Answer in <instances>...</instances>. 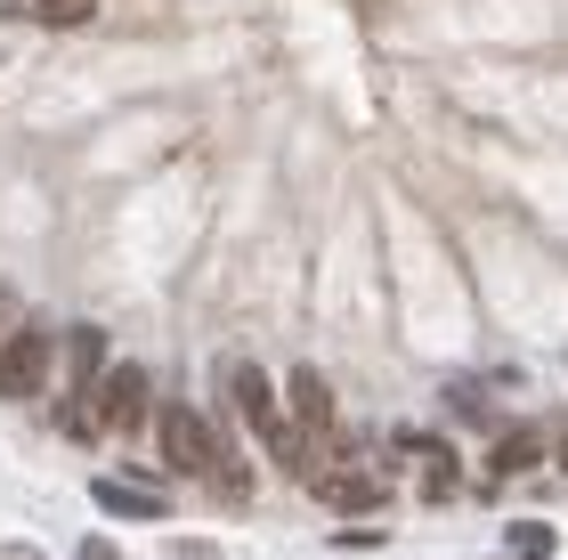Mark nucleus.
<instances>
[{"label": "nucleus", "instance_id": "1a4fd4ad", "mask_svg": "<svg viewBox=\"0 0 568 560\" xmlns=\"http://www.w3.org/2000/svg\"><path fill=\"white\" fill-rule=\"evenodd\" d=\"M545 464V430H504L496 439V464H487V479H479V496H496L511 471H536Z\"/></svg>", "mask_w": 568, "mask_h": 560}, {"label": "nucleus", "instance_id": "ddd939ff", "mask_svg": "<svg viewBox=\"0 0 568 560\" xmlns=\"http://www.w3.org/2000/svg\"><path fill=\"white\" fill-rule=\"evenodd\" d=\"M33 9H41L49 24H90V17H98V0H33Z\"/></svg>", "mask_w": 568, "mask_h": 560}, {"label": "nucleus", "instance_id": "f8f14e48", "mask_svg": "<svg viewBox=\"0 0 568 560\" xmlns=\"http://www.w3.org/2000/svg\"><path fill=\"white\" fill-rule=\"evenodd\" d=\"M58 430H65L73 447H90L98 430H106V422H98V398H65V406H58Z\"/></svg>", "mask_w": 568, "mask_h": 560}, {"label": "nucleus", "instance_id": "2eb2a0df", "mask_svg": "<svg viewBox=\"0 0 568 560\" xmlns=\"http://www.w3.org/2000/svg\"><path fill=\"white\" fill-rule=\"evenodd\" d=\"M333 544H342V552H382V528H342Z\"/></svg>", "mask_w": 568, "mask_h": 560}, {"label": "nucleus", "instance_id": "39448f33", "mask_svg": "<svg viewBox=\"0 0 568 560\" xmlns=\"http://www.w3.org/2000/svg\"><path fill=\"white\" fill-rule=\"evenodd\" d=\"M146 406H154V381H146V366H114L106 381H98V422H106V430H122V439H139V430L154 422Z\"/></svg>", "mask_w": 568, "mask_h": 560}, {"label": "nucleus", "instance_id": "f3484780", "mask_svg": "<svg viewBox=\"0 0 568 560\" xmlns=\"http://www.w3.org/2000/svg\"><path fill=\"white\" fill-rule=\"evenodd\" d=\"M0 560H49L41 544H24V537H9V552H0Z\"/></svg>", "mask_w": 568, "mask_h": 560}, {"label": "nucleus", "instance_id": "4468645a", "mask_svg": "<svg viewBox=\"0 0 568 560\" xmlns=\"http://www.w3.org/2000/svg\"><path fill=\"white\" fill-rule=\"evenodd\" d=\"M447 406H455L463 422H496V415H487V398L471 390V381H447Z\"/></svg>", "mask_w": 568, "mask_h": 560}, {"label": "nucleus", "instance_id": "9b49d317", "mask_svg": "<svg viewBox=\"0 0 568 560\" xmlns=\"http://www.w3.org/2000/svg\"><path fill=\"white\" fill-rule=\"evenodd\" d=\"M560 552V528L552 520H511L504 528V560H552Z\"/></svg>", "mask_w": 568, "mask_h": 560}, {"label": "nucleus", "instance_id": "f257e3e1", "mask_svg": "<svg viewBox=\"0 0 568 560\" xmlns=\"http://www.w3.org/2000/svg\"><path fill=\"white\" fill-rule=\"evenodd\" d=\"M227 406L244 415V430H252V439H261V447L276 455L284 471L317 488V471H325V464L308 455V430H301L293 415H284V398L268 390V366H252V358H236V366H227Z\"/></svg>", "mask_w": 568, "mask_h": 560}, {"label": "nucleus", "instance_id": "a211bd4d", "mask_svg": "<svg viewBox=\"0 0 568 560\" xmlns=\"http://www.w3.org/2000/svg\"><path fill=\"white\" fill-rule=\"evenodd\" d=\"M9 317H17V301H9V285H0V342H9V334H17V325H9Z\"/></svg>", "mask_w": 568, "mask_h": 560}, {"label": "nucleus", "instance_id": "0eeeda50", "mask_svg": "<svg viewBox=\"0 0 568 560\" xmlns=\"http://www.w3.org/2000/svg\"><path fill=\"white\" fill-rule=\"evenodd\" d=\"M390 455H415V464H423V496H430V503H447V496H455V447H447V439L398 430V439H390Z\"/></svg>", "mask_w": 568, "mask_h": 560}, {"label": "nucleus", "instance_id": "7ed1b4c3", "mask_svg": "<svg viewBox=\"0 0 568 560\" xmlns=\"http://www.w3.org/2000/svg\"><path fill=\"white\" fill-rule=\"evenodd\" d=\"M390 488H398V479L382 471V455H333L325 479H317V496L333 503V512H382Z\"/></svg>", "mask_w": 568, "mask_h": 560}, {"label": "nucleus", "instance_id": "6ab92c4d", "mask_svg": "<svg viewBox=\"0 0 568 560\" xmlns=\"http://www.w3.org/2000/svg\"><path fill=\"white\" fill-rule=\"evenodd\" d=\"M560 464H568V415H560Z\"/></svg>", "mask_w": 568, "mask_h": 560}, {"label": "nucleus", "instance_id": "f03ea898", "mask_svg": "<svg viewBox=\"0 0 568 560\" xmlns=\"http://www.w3.org/2000/svg\"><path fill=\"white\" fill-rule=\"evenodd\" d=\"M154 430H163V455H171V471H220V488L244 503V464L236 455L220 447V422L203 415V406H163V415H154Z\"/></svg>", "mask_w": 568, "mask_h": 560}, {"label": "nucleus", "instance_id": "9d476101", "mask_svg": "<svg viewBox=\"0 0 568 560\" xmlns=\"http://www.w3.org/2000/svg\"><path fill=\"white\" fill-rule=\"evenodd\" d=\"M90 496H98V512H114V520H163L171 512L163 488H131V479H90Z\"/></svg>", "mask_w": 568, "mask_h": 560}, {"label": "nucleus", "instance_id": "423d86ee", "mask_svg": "<svg viewBox=\"0 0 568 560\" xmlns=\"http://www.w3.org/2000/svg\"><path fill=\"white\" fill-rule=\"evenodd\" d=\"M284 406H293V422L308 430V439H342V406H333V381H325L317 366H293Z\"/></svg>", "mask_w": 568, "mask_h": 560}, {"label": "nucleus", "instance_id": "6e6552de", "mask_svg": "<svg viewBox=\"0 0 568 560\" xmlns=\"http://www.w3.org/2000/svg\"><path fill=\"white\" fill-rule=\"evenodd\" d=\"M65 374H73V398H98V381H106V334L98 325H73L65 334Z\"/></svg>", "mask_w": 568, "mask_h": 560}, {"label": "nucleus", "instance_id": "dca6fc26", "mask_svg": "<svg viewBox=\"0 0 568 560\" xmlns=\"http://www.w3.org/2000/svg\"><path fill=\"white\" fill-rule=\"evenodd\" d=\"M73 560H122V552H114L106 537H82V552H73Z\"/></svg>", "mask_w": 568, "mask_h": 560}, {"label": "nucleus", "instance_id": "20e7f679", "mask_svg": "<svg viewBox=\"0 0 568 560\" xmlns=\"http://www.w3.org/2000/svg\"><path fill=\"white\" fill-rule=\"evenodd\" d=\"M58 358H65V342L49 334V325H17V334L0 342V398H33Z\"/></svg>", "mask_w": 568, "mask_h": 560}]
</instances>
